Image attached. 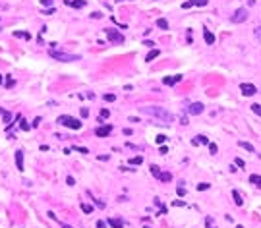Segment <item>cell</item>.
I'll return each instance as SVG.
<instances>
[{
	"label": "cell",
	"mask_w": 261,
	"mask_h": 228,
	"mask_svg": "<svg viewBox=\"0 0 261 228\" xmlns=\"http://www.w3.org/2000/svg\"><path fill=\"white\" fill-rule=\"evenodd\" d=\"M234 164H236V166H240V168H244V166H246V163H244V160H242L240 157H238V159L234 160Z\"/></svg>",
	"instance_id": "cell-35"
},
{
	"label": "cell",
	"mask_w": 261,
	"mask_h": 228,
	"mask_svg": "<svg viewBox=\"0 0 261 228\" xmlns=\"http://www.w3.org/2000/svg\"><path fill=\"white\" fill-rule=\"evenodd\" d=\"M236 228H244V226H236Z\"/></svg>",
	"instance_id": "cell-52"
},
{
	"label": "cell",
	"mask_w": 261,
	"mask_h": 228,
	"mask_svg": "<svg viewBox=\"0 0 261 228\" xmlns=\"http://www.w3.org/2000/svg\"><path fill=\"white\" fill-rule=\"evenodd\" d=\"M232 197H234V203H236V205H244V199H242V195L238 193V189H234V192H232Z\"/></svg>",
	"instance_id": "cell-18"
},
{
	"label": "cell",
	"mask_w": 261,
	"mask_h": 228,
	"mask_svg": "<svg viewBox=\"0 0 261 228\" xmlns=\"http://www.w3.org/2000/svg\"><path fill=\"white\" fill-rule=\"evenodd\" d=\"M145 228H151V226H145Z\"/></svg>",
	"instance_id": "cell-53"
},
{
	"label": "cell",
	"mask_w": 261,
	"mask_h": 228,
	"mask_svg": "<svg viewBox=\"0 0 261 228\" xmlns=\"http://www.w3.org/2000/svg\"><path fill=\"white\" fill-rule=\"evenodd\" d=\"M197 189H199V192H205V189H209V184L207 182H201L199 186H197Z\"/></svg>",
	"instance_id": "cell-30"
},
{
	"label": "cell",
	"mask_w": 261,
	"mask_h": 228,
	"mask_svg": "<svg viewBox=\"0 0 261 228\" xmlns=\"http://www.w3.org/2000/svg\"><path fill=\"white\" fill-rule=\"evenodd\" d=\"M108 226L110 228H124V222L120 218H108Z\"/></svg>",
	"instance_id": "cell-12"
},
{
	"label": "cell",
	"mask_w": 261,
	"mask_h": 228,
	"mask_svg": "<svg viewBox=\"0 0 261 228\" xmlns=\"http://www.w3.org/2000/svg\"><path fill=\"white\" fill-rule=\"evenodd\" d=\"M203 108H205V106H203L201 102H193V105H190L188 112H190V114H193V116H197V114H201V112H203Z\"/></svg>",
	"instance_id": "cell-9"
},
{
	"label": "cell",
	"mask_w": 261,
	"mask_h": 228,
	"mask_svg": "<svg viewBox=\"0 0 261 228\" xmlns=\"http://www.w3.org/2000/svg\"><path fill=\"white\" fill-rule=\"evenodd\" d=\"M151 174H153L155 178H159V176H161V168H159L157 164H151Z\"/></svg>",
	"instance_id": "cell-22"
},
{
	"label": "cell",
	"mask_w": 261,
	"mask_h": 228,
	"mask_svg": "<svg viewBox=\"0 0 261 228\" xmlns=\"http://www.w3.org/2000/svg\"><path fill=\"white\" fill-rule=\"evenodd\" d=\"M157 27H161V29H168V21H166V19H157Z\"/></svg>",
	"instance_id": "cell-23"
},
{
	"label": "cell",
	"mask_w": 261,
	"mask_h": 228,
	"mask_svg": "<svg viewBox=\"0 0 261 228\" xmlns=\"http://www.w3.org/2000/svg\"><path fill=\"white\" fill-rule=\"evenodd\" d=\"M203 39H205L207 45H215V35L209 31V29H203Z\"/></svg>",
	"instance_id": "cell-10"
},
{
	"label": "cell",
	"mask_w": 261,
	"mask_h": 228,
	"mask_svg": "<svg viewBox=\"0 0 261 228\" xmlns=\"http://www.w3.org/2000/svg\"><path fill=\"white\" fill-rule=\"evenodd\" d=\"M240 91H242V95H246V97H251V95L257 93L255 85H251V83H240Z\"/></svg>",
	"instance_id": "cell-7"
},
{
	"label": "cell",
	"mask_w": 261,
	"mask_h": 228,
	"mask_svg": "<svg viewBox=\"0 0 261 228\" xmlns=\"http://www.w3.org/2000/svg\"><path fill=\"white\" fill-rule=\"evenodd\" d=\"M205 226H207V228H217V226H215V222H213V218H211V217H207V218H205Z\"/></svg>",
	"instance_id": "cell-29"
},
{
	"label": "cell",
	"mask_w": 261,
	"mask_h": 228,
	"mask_svg": "<svg viewBox=\"0 0 261 228\" xmlns=\"http://www.w3.org/2000/svg\"><path fill=\"white\" fill-rule=\"evenodd\" d=\"M16 166L18 170H23V151H16Z\"/></svg>",
	"instance_id": "cell-11"
},
{
	"label": "cell",
	"mask_w": 261,
	"mask_h": 228,
	"mask_svg": "<svg viewBox=\"0 0 261 228\" xmlns=\"http://www.w3.org/2000/svg\"><path fill=\"white\" fill-rule=\"evenodd\" d=\"M250 182L253 184V186L261 188V176H259V174H251V176H250Z\"/></svg>",
	"instance_id": "cell-16"
},
{
	"label": "cell",
	"mask_w": 261,
	"mask_h": 228,
	"mask_svg": "<svg viewBox=\"0 0 261 228\" xmlns=\"http://www.w3.org/2000/svg\"><path fill=\"white\" fill-rule=\"evenodd\" d=\"M105 33L108 37V41L114 43V45H122V43H124V35L118 33L116 29H105Z\"/></svg>",
	"instance_id": "cell-4"
},
{
	"label": "cell",
	"mask_w": 261,
	"mask_h": 228,
	"mask_svg": "<svg viewBox=\"0 0 261 228\" xmlns=\"http://www.w3.org/2000/svg\"><path fill=\"white\" fill-rule=\"evenodd\" d=\"M39 124H41V116H37V118L33 120V124H31V128H39Z\"/></svg>",
	"instance_id": "cell-38"
},
{
	"label": "cell",
	"mask_w": 261,
	"mask_h": 228,
	"mask_svg": "<svg viewBox=\"0 0 261 228\" xmlns=\"http://www.w3.org/2000/svg\"><path fill=\"white\" fill-rule=\"evenodd\" d=\"M66 184H68V186H76V182H74L72 176H68V178H66Z\"/></svg>",
	"instance_id": "cell-41"
},
{
	"label": "cell",
	"mask_w": 261,
	"mask_h": 228,
	"mask_svg": "<svg viewBox=\"0 0 261 228\" xmlns=\"http://www.w3.org/2000/svg\"><path fill=\"white\" fill-rule=\"evenodd\" d=\"M103 99H105L106 102H112V101H116V95H114V93H106V95H103Z\"/></svg>",
	"instance_id": "cell-24"
},
{
	"label": "cell",
	"mask_w": 261,
	"mask_h": 228,
	"mask_svg": "<svg viewBox=\"0 0 261 228\" xmlns=\"http://www.w3.org/2000/svg\"><path fill=\"white\" fill-rule=\"evenodd\" d=\"M159 153H161V155H164V153H168V147H164V145H163V147H161V151H159Z\"/></svg>",
	"instance_id": "cell-47"
},
{
	"label": "cell",
	"mask_w": 261,
	"mask_h": 228,
	"mask_svg": "<svg viewBox=\"0 0 261 228\" xmlns=\"http://www.w3.org/2000/svg\"><path fill=\"white\" fill-rule=\"evenodd\" d=\"M70 2H72V0H64V4H66V6H70Z\"/></svg>",
	"instance_id": "cell-49"
},
{
	"label": "cell",
	"mask_w": 261,
	"mask_h": 228,
	"mask_svg": "<svg viewBox=\"0 0 261 228\" xmlns=\"http://www.w3.org/2000/svg\"><path fill=\"white\" fill-rule=\"evenodd\" d=\"M192 143L193 145H209V139L205 135H197L195 139H192Z\"/></svg>",
	"instance_id": "cell-13"
},
{
	"label": "cell",
	"mask_w": 261,
	"mask_h": 228,
	"mask_svg": "<svg viewBox=\"0 0 261 228\" xmlns=\"http://www.w3.org/2000/svg\"><path fill=\"white\" fill-rule=\"evenodd\" d=\"M50 56L54 60H60V62H76L79 60V54H68V52H62V50H50Z\"/></svg>",
	"instance_id": "cell-3"
},
{
	"label": "cell",
	"mask_w": 261,
	"mask_h": 228,
	"mask_svg": "<svg viewBox=\"0 0 261 228\" xmlns=\"http://www.w3.org/2000/svg\"><path fill=\"white\" fill-rule=\"evenodd\" d=\"M207 2H209V0H193V4H195V6H205Z\"/></svg>",
	"instance_id": "cell-39"
},
{
	"label": "cell",
	"mask_w": 261,
	"mask_h": 228,
	"mask_svg": "<svg viewBox=\"0 0 261 228\" xmlns=\"http://www.w3.org/2000/svg\"><path fill=\"white\" fill-rule=\"evenodd\" d=\"M108 114H110V112H108V108H103V110L99 112V122H103L105 118H108Z\"/></svg>",
	"instance_id": "cell-21"
},
{
	"label": "cell",
	"mask_w": 261,
	"mask_h": 228,
	"mask_svg": "<svg viewBox=\"0 0 261 228\" xmlns=\"http://www.w3.org/2000/svg\"><path fill=\"white\" fill-rule=\"evenodd\" d=\"M97 228H106V222H103V220H99V222H97Z\"/></svg>",
	"instance_id": "cell-46"
},
{
	"label": "cell",
	"mask_w": 261,
	"mask_h": 228,
	"mask_svg": "<svg viewBox=\"0 0 261 228\" xmlns=\"http://www.w3.org/2000/svg\"><path fill=\"white\" fill-rule=\"evenodd\" d=\"M81 211H83V213H93V205H87V203H81Z\"/></svg>",
	"instance_id": "cell-25"
},
{
	"label": "cell",
	"mask_w": 261,
	"mask_h": 228,
	"mask_svg": "<svg viewBox=\"0 0 261 228\" xmlns=\"http://www.w3.org/2000/svg\"><path fill=\"white\" fill-rule=\"evenodd\" d=\"M184 193H186V189H184L182 186H180V188H178V195H184Z\"/></svg>",
	"instance_id": "cell-48"
},
{
	"label": "cell",
	"mask_w": 261,
	"mask_h": 228,
	"mask_svg": "<svg viewBox=\"0 0 261 228\" xmlns=\"http://www.w3.org/2000/svg\"><path fill=\"white\" fill-rule=\"evenodd\" d=\"M155 205L159 207V215H166V207L161 203V199H159V197H155Z\"/></svg>",
	"instance_id": "cell-17"
},
{
	"label": "cell",
	"mask_w": 261,
	"mask_h": 228,
	"mask_svg": "<svg viewBox=\"0 0 261 228\" xmlns=\"http://www.w3.org/2000/svg\"><path fill=\"white\" fill-rule=\"evenodd\" d=\"M159 54H161V50H159V48H153V50H151V52H149L147 56H145V60H147V62H153Z\"/></svg>",
	"instance_id": "cell-14"
},
{
	"label": "cell",
	"mask_w": 261,
	"mask_h": 228,
	"mask_svg": "<svg viewBox=\"0 0 261 228\" xmlns=\"http://www.w3.org/2000/svg\"><path fill=\"white\" fill-rule=\"evenodd\" d=\"M14 83H16V81H14L12 77H8V79H6V87H14Z\"/></svg>",
	"instance_id": "cell-42"
},
{
	"label": "cell",
	"mask_w": 261,
	"mask_h": 228,
	"mask_svg": "<svg viewBox=\"0 0 261 228\" xmlns=\"http://www.w3.org/2000/svg\"><path fill=\"white\" fill-rule=\"evenodd\" d=\"M178 81H182V76H180V73H174V76L163 77V85H174V83H178Z\"/></svg>",
	"instance_id": "cell-8"
},
{
	"label": "cell",
	"mask_w": 261,
	"mask_h": 228,
	"mask_svg": "<svg viewBox=\"0 0 261 228\" xmlns=\"http://www.w3.org/2000/svg\"><path fill=\"white\" fill-rule=\"evenodd\" d=\"M159 180H161V182H170V180H172V174H170V172H161Z\"/></svg>",
	"instance_id": "cell-20"
},
{
	"label": "cell",
	"mask_w": 261,
	"mask_h": 228,
	"mask_svg": "<svg viewBox=\"0 0 261 228\" xmlns=\"http://www.w3.org/2000/svg\"><path fill=\"white\" fill-rule=\"evenodd\" d=\"M238 145H240V147H242V149H246V151H250V153H255V147H253L251 143H248V141H240V143H238Z\"/></svg>",
	"instance_id": "cell-15"
},
{
	"label": "cell",
	"mask_w": 261,
	"mask_h": 228,
	"mask_svg": "<svg viewBox=\"0 0 261 228\" xmlns=\"http://www.w3.org/2000/svg\"><path fill=\"white\" fill-rule=\"evenodd\" d=\"M72 149H76V151H79V153H83V155H87V153H89V151L85 149V147H77V145H76V147H72Z\"/></svg>",
	"instance_id": "cell-37"
},
{
	"label": "cell",
	"mask_w": 261,
	"mask_h": 228,
	"mask_svg": "<svg viewBox=\"0 0 261 228\" xmlns=\"http://www.w3.org/2000/svg\"><path fill=\"white\" fill-rule=\"evenodd\" d=\"M130 163H132V164H141V163H143V159H141V157H134L132 160H130Z\"/></svg>",
	"instance_id": "cell-33"
},
{
	"label": "cell",
	"mask_w": 261,
	"mask_h": 228,
	"mask_svg": "<svg viewBox=\"0 0 261 228\" xmlns=\"http://www.w3.org/2000/svg\"><path fill=\"white\" fill-rule=\"evenodd\" d=\"M81 116H83V118H87V116H89V110H87V108H81Z\"/></svg>",
	"instance_id": "cell-45"
},
{
	"label": "cell",
	"mask_w": 261,
	"mask_h": 228,
	"mask_svg": "<svg viewBox=\"0 0 261 228\" xmlns=\"http://www.w3.org/2000/svg\"><path fill=\"white\" fill-rule=\"evenodd\" d=\"M2 116H4V122H6V124H8V126H10V124H12V114H10V112H6V110H4V114H2Z\"/></svg>",
	"instance_id": "cell-28"
},
{
	"label": "cell",
	"mask_w": 261,
	"mask_h": 228,
	"mask_svg": "<svg viewBox=\"0 0 261 228\" xmlns=\"http://www.w3.org/2000/svg\"><path fill=\"white\" fill-rule=\"evenodd\" d=\"M166 139H168V137H166V135H163V134H161V135H157V139H155V141H157V143H164V141H166Z\"/></svg>",
	"instance_id": "cell-34"
},
{
	"label": "cell",
	"mask_w": 261,
	"mask_h": 228,
	"mask_svg": "<svg viewBox=\"0 0 261 228\" xmlns=\"http://www.w3.org/2000/svg\"><path fill=\"white\" fill-rule=\"evenodd\" d=\"M58 124H62V126H66V128H70V130H81V120H77V118H74V116H68V114H62V116H58V120H56Z\"/></svg>",
	"instance_id": "cell-2"
},
{
	"label": "cell",
	"mask_w": 261,
	"mask_h": 228,
	"mask_svg": "<svg viewBox=\"0 0 261 228\" xmlns=\"http://www.w3.org/2000/svg\"><path fill=\"white\" fill-rule=\"evenodd\" d=\"M62 228H72V226H68V224H62Z\"/></svg>",
	"instance_id": "cell-51"
},
{
	"label": "cell",
	"mask_w": 261,
	"mask_h": 228,
	"mask_svg": "<svg viewBox=\"0 0 261 228\" xmlns=\"http://www.w3.org/2000/svg\"><path fill=\"white\" fill-rule=\"evenodd\" d=\"M192 6H195V4H193V0H188V2H184V4H182V8H184V10H188V8H192Z\"/></svg>",
	"instance_id": "cell-32"
},
{
	"label": "cell",
	"mask_w": 261,
	"mask_h": 228,
	"mask_svg": "<svg viewBox=\"0 0 261 228\" xmlns=\"http://www.w3.org/2000/svg\"><path fill=\"white\" fill-rule=\"evenodd\" d=\"M0 83H4V77H2V73H0Z\"/></svg>",
	"instance_id": "cell-50"
},
{
	"label": "cell",
	"mask_w": 261,
	"mask_h": 228,
	"mask_svg": "<svg viewBox=\"0 0 261 228\" xmlns=\"http://www.w3.org/2000/svg\"><path fill=\"white\" fill-rule=\"evenodd\" d=\"M259 116H261V110H259Z\"/></svg>",
	"instance_id": "cell-54"
},
{
	"label": "cell",
	"mask_w": 261,
	"mask_h": 228,
	"mask_svg": "<svg viewBox=\"0 0 261 228\" xmlns=\"http://www.w3.org/2000/svg\"><path fill=\"white\" fill-rule=\"evenodd\" d=\"M251 110H253V112H255V114H259V110H261V106H259V105H251Z\"/></svg>",
	"instance_id": "cell-43"
},
{
	"label": "cell",
	"mask_w": 261,
	"mask_h": 228,
	"mask_svg": "<svg viewBox=\"0 0 261 228\" xmlns=\"http://www.w3.org/2000/svg\"><path fill=\"white\" fill-rule=\"evenodd\" d=\"M209 151H211V155H215V153H217V145L215 143H209Z\"/></svg>",
	"instance_id": "cell-40"
},
{
	"label": "cell",
	"mask_w": 261,
	"mask_h": 228,
	"mask_svg": "<svg viewBox=\"0 0 261 228\" xmlns=\"http://www.w3.org/2000/svg\"><path fill=\"white\" fill-rule=\"evenodd\" d=\"M54 12H56L54 6H50V8H47V10H43V14H45V16H50V14H54Z\"/></svg>",
	"instance_id": "cell-31"
},
{
	"label": "cell",
	"mask_w": 261,
	"mask_h": 228,
	"mask_svg": "<svg viewBox=\"0 0 261 228\" xmlns=\"http://www.w3.org/2000/svg\"><path fill=\"white\" fill-rule=\"evenodd\" d=\"M255 37H257V41H261V27H255Z\"/></svg>",
	"instance_id": "cell-44"
},
{
	"label": "cell",
	"mask_w": 261,
	"mask_h": 228,
	"mask_svg": "<svg viewBox=\"0 0 261 228\" xmlns=\"http://www.w3.org/2000/svg\"><path fill=\"white\" fill-rule=\"evenodd\" d=\"M14 37H23V39H29L31 35H29L27 31H16V33H14Z\"/></svg>",
	"instance_id": "cell-26"
},
{
	"label": "cell",
	"mask_w": 261,
	"mask_h": 228,
	"mask_svg": "<svg viewBox=\"0 0 261 228\" xmlns=\"http://www.w3.org/2000/svg\"><path fill=\"white\" fill-rule=\"evenodd\" d=\"M112 126H110V124H105V126H99L97 128V131H95V134H97V137H108V135H110L112 134Z\"/></svg>",
	"instance_id": "cell-6"
},
{
	"label": "cell",
	"mask_w": 261,
	"mask_h": 228,
	"mask_svg": "<svg viewBox=\"0 0 261 228\" xmlns=\"http://www.w3.org/2000/svg\"><path fill=\"white\" fill-rule=\"evenodd\" d=\"M246 19H248V10L246 8H238L234 12V16H232V21H234V23H244Z\"/></svg>",
	"instance_id": "cell-5"
},
{
	"label": "cell",
	"mask_w": 261,
	"mask_h": 228,
	"mask_svg": "<svg viewBox=\"0 0 261 228\" xmlns=\"http://www.w3.org/2000/svg\"><path fill=\"white\" fill-rule=\"evenodd\" d=\"M41 4L45 6V8H50V6H52L54 2H52V0H41Z\"/></svg>",
	"instance_id": "cell-36"
},
{
	"label": "cell",
	"mask_w": 261,
	"mask_h": 228,
	"mask_svg": "<svg viewBox=\"0 0 261 228\" xmlns=\"http://www.w3.org/2000/svg\"><path fill=\"white\" fill-rule=\"evenodd\" d=\"M141 112L149 114V116H155L157 120H163L164 124H170L174 120V116L168 112V110H164L163 106H141Z\"/></svg>",
	"instance_id": "cell-1"
},
{
	"label": "cell",
	"mask_w": 261,
	"mask_h": 228,
	"mask_svg": "<svg viewBox=\"0 0 261 228\" xmlns=\"http://www.w3.org/2000/svg\"><path fill=\"white\" fill-rule=\"evenodd\" d=\"M19 128L23 130V131H29V130H31V126H29V124H27V122H25L23 118H21V124H19Z\"/></svg>",
	"instance_id": "cell-27"
},
{
	"label": "cell",
	"mask_w": 261,
	"mask_h": 228,
	"mask_svg": "<svg viewBox=\"0 0 261 228\" xmlns=\"http://www.w3.org/2000/svg\"><path fill=\"white\" fill-rule=\"evenodd\" d=\"M70 6H72V8H83V6H85V0H72Z\"/></svg>",
	"instance_id": "cell-19"
}]
</instances>
